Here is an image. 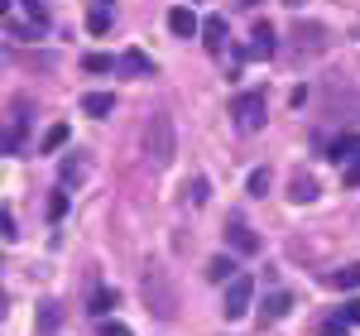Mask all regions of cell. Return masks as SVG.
<instances>
[{
  "mask_svg": "<svg viewBox=\"0 0 360 336\" xmlns=\"http://www.w3.org/2000/svg\"><path fill=\"white\" fill-rule=\"evenodd\" d=\"M39 29L44 25H20V20H10V39H39Z\"/></svg>",
  "mask_w": 360,
  "mask_h": 336,
  "instance_id": "603a6c76",
  "label": "cell"
},
{
  "mask_svg": "<svg viewBox=\"0 0 360 336\" xmlns=\"http://www.w3.org/2000/svg\"><path fill=\"white\" fill-rule=\"evenodd\" d=\"M346 327H351V322H346V317H341V312H336L332 322H327V336H346Z\"/></svg>",
  "mask_w": 360,
  "mask_h": 336,
  "instance_id": "484cf974",
  "label": "cell"
},
{
  "mask_svg": "<svg viewBox=\"0 0 360 336\" xmlns=\"http://www.w3.org/2000/svg\"><path fill=\"white\" fill-rule=\"evenodd\" d=\"M341 317H346V322H351V327H360V303H356V298H351V303H346V308H341Z\"/></svg>",
  "mask_w": 360,
  "mask_h": 336,
  "instance_id": "4316f807",
  "label": "cell"
},
{
  "mask_svg": "<svg viewBox=\"0 0 360 336\" xmlns=\"http://www.w3.org/2000/svg\"><path fill=\"white\" fill-rule=\"evenodd\" d=\"M231 115H236L240 130H259L264 125V91H240L231 101Z\"/></svg>",
  "mask_w": 360,
  "mask_h": 336,
  "instance_id": "7a4b0ae2",
  "label": "cell"
},
{
  "mask_svg": "<svg viewBox=\"0 0 360 336\" xmlns=\"http://www.w3.org/2000/svg\"><path fill=\"white\" fill-rule=\"evenodd\" d=\"M332 283H336V288H360V264H346V269H336Z\"/></svg>",
  "mask_w": 360,
  "mask_h": 336,
  "instance_id": "d6986e66",
  "label": "cell"
},
{
  "mask_svg": "<svg viewBox=\"0 0 360 336\" xmlns=\"http://www.w3.org/2000/svg\"><path fill=\"white\" fill-rule=\"evenodd\" d=\"M269 183H274V173H269V168H255V173L245 178V193L250 197H264V193H269Z\"/></svg>",
  "mask_w": 360,
  "mask_h": 336,
  "instance_id": "9a60e30c",
  "label": "cell"
},
{
  "mask_svg": "<svg viewBox=\"0 0 360 336\" xmlns=\"http://www.w3.org/2000/svg\"><path fill=\"white\" fill-rule=\"evenodd\" d=\"M288 308H293V298H288V293H269V298H264V312H259V317H264V322H278V317H283Z\"/></svg>",
  "mask_w": 360,
  "mask_h": 336,
  "instance_id": "5bb4252c",
  "label": "cell"
},
{
  "mask_svg": "<svg viewBox=\"0 0 360 336\" xmlns=\"http://www.w3.org/2000/svg\"><path fill=\"white\" fill-rule=\"evenodd\" d=\"M53 322H58V312H53V303H49V308L39 312V327H44V332H49V327H53Z\"/></svg>",
  "mask_w": 360,
  "mask_h": 336,
  "instance_id": "f546056e",
  "label": "cell"
},
{
  "mask_svg": "<svg viewBox=\"0 0 360 336\" xmlns=\"http://www.w3.org/2000/svg\"><path fill=\"white\" fill-rule=\"evenodd\" d=\"M111 106H115L111 91H86V96H82V111H86V115H106Z\"/></svg>",
  "mask_w": 360,
  "mask_h": 336,
  "instance_id": "7c38bea8",
  "label": "cell"
},
{
  "mask_svg": "<svg viewBox=\"0 0 360 336\" xmlns=\"http://www.w3.org/2000/svg\"><path fill=\"white\" fill-rule=\"evenodd\" d=\"M120 72H130V77H149V72H154V58L149 53H139V49H130V53H120Z\"/></svg>",
  "mask_w": 360,
  "mask_h": 336,
  "instance_id": "9c48e42d",
  "label": "cell"
},
{
  "mask_svg": "<svg viewBox=\"0 0 360 336\" xmlns=\"http://www.w3.org/2000/svg\"><path fill=\"white\" fill-rule=\"evenodd\" d=\"M25 135H29V120H25V115H15V120H10V130H5V154H20Z\"/></svg>",
  "mask_w": 360,
  "mask_h": 336,
  "instance_id": "8fae6325",
  "label": "cell"
},
{
  "mask_svg": "<svg viewBox=\"0 0 360 336\" xmlns=\"http://www.w3.org/2000/svg\"><path fill=\"white\" fill-rule=\"evenodd\" d=\"M25 10H29V15H34V20H39V25L49 20V5H44V0H25Z\"/></svg>",
  "mask_w": 360,
  "mask_h": 336,
  "instance_id": "d4e9b609",
  "label": "cell"
},
{
  "mask_svg": "<svg viewBox=\"0 0 360 336\" xmlns=\"http://www.w3.org/2000/svg\"><path fill=\"white\" fill-rule=\"evenodd\" d=\"M298 39H303V44H298L303 53H317V49H322V29H317V25H303V29H298Z\"/></svg>",
  "mask_w": 360,
  "mask_h": 336,
  "instance_id": "ac0fdd59",
  "label": "cell"
},
{
  "mask_svg": "<svg viewBox=\"0 0 360 336\" xmlns=\"http://www.w3.org/2000/svg\"><path fill=\"white\" fill-rule=\"evenodd\" d=\"M226 240H231V250H240V254H255V250H259V235H255V231H245L240 221L226 226Z\"/></svg>",
  "mask_w": 360,
  "mask_h": 336,
  "instance_id": "ba28073f",
  "label": "cell"
},
{
  "mask_svg": "<svg viewBox=\"0 0 360 336\" xmlns=\"http://www.w3.org/2000/svg\"><path fill=\"white\" fill-rule=\"evenodd\" d=\"M144 298H149V312L154 317H168L173 312V293H164V274L159 269H144Z\"/></svg>",
  "mask_w": 360,
  "mask_h": 336,
  "instance_id": "277c9868",
  "label": "cell"
},
{
  "mask_svg": "<svg viewBox=\"0 0 360 336\" xmlns=\"http://www.w3.org/2000/svg\"><path fill=\"white\" fill-rule=\"evenodd\" d=\"M202 34H207V49L221 53V44H226V20H221V15H212V20L202 25Z\"/></svg>",
  "mask_w": 360,
  "mask_h": 336,
  "instance_id": "4fadbf2b",
  "label": "cell"
},
{
  "mask_svg": "<svg viewBox=\"0 0 360 336\" xmlns=\"http://www.w3.org/2000/svg\"><path fill=\"white\" fill-rule=\"evenodd\" d=\"M173 144H178V135H173V115L154 111V115H149V125H144V154H149V164L164 168L168 159H173Z\"/></svg>",
  "mask_w": 360,
  "mask_h": 336,
  "instance_id": "6da1fadb",
  "label": "cell"
},
{
  "mask_svg": "<svg viewBox=\"0 0 360 336\" xmlns=\"http://www.w3.org/2000/svg\"><path fill=\"white\" fill-rule=\"evenodd\" d=\"M82 178H86V159H77V154H72V159L63 164V188H77Z\"/></svg>",
  "mask_w": 360,
  "mask_h": 336,
  "instance_id": "2e32d148",
  "label": "cell"
},
{
  "mask_svg": "<svg viewBox=\"0 0 360 336\" xmlns=\"http://www.w3.org/2000/svg\"><path fill=\"white\" fill-rule=\"evenodd\" d=\"M49 217H53V221L68 217V188H53V197H49Z\"/></svg>",
  "mask_w": 360,
  "mask_h": 336,
  "instance_id": "7402d4cb",
  "label": "cell"
},
{
  "mask_svg": "<svg viewBox=\"0 0 360 336\" xmlns=\"http://www.w3.org/2000/svg\"><path fill=\"white\" fill-rule=\"evenodd\" d=\"M101 336H130L125 322H101Z\"/></svg>",
  "mask_w": 360,
  "mask_h": 336,
  "instance_id": "83f0119b",
  "label": "cell"
},
{
  "mask_svg": "<svg viewBox=\"0 0 360 336\" xmlns=\"http://www.w3.org/2000/svg\"><path fill=\"white\" fill-rule=\"evenodd\" d=\"M168 29H173L178 39H193L202 25H197V15L188 10V5H173V10H168Z\"/></svg>",
  "mask_w": 360,
  "mask_h": 336,
  "instance_id": "52a82bcc",
  "label": "cell"
},
{
  "mask_svg": "<svg viewBox=\"0 0 360 336\" xmlns=\"http://www.w3.org/2000/svg\"><path fill=\"white\" fill-rule=\"evenodd\" d=\"M68 135H72V130H68V125H63V120H58L53 130H49V135H44V144H39V149H44V154H58V149H63V144H68Z\"/></svg>",
  "mask_w": 360,
  "mask_h": 336,
  "instance_id": "e0dca14e",
  "label": "cell"
},
{
  "mask_svg": "<svg viewBox=\"0 0 360 336\" xmlns=\"http://www.w3.org/2000/svg\"><path fill=\"white\" fill-rule=\"evenodd\" d=\"M207 279L212 283H231L236 279V259H231V254H217V259L207 264Z\"/></svg>",
  "mask_w": 360,
  "mask_h": 336,
  "instance_id": "30bf717a",
  "label": "cell"
},
{
  "mask_svg": "<svg viewBox=\"0 0 360 336\" xmlns=\"http://www.w3.org/2000/svg\"><path fill=\"white\" fill-rule=\"evenodd\" d=\"M293 197H298V202H312V197H317V193H312V178H298V193H293Z\"/></svg>",
  "mask_w": 360,
  "mask_h": 336,
  "instance_id": "f1b7e54d",
  "label": "cell"
},
{
  "mask_svg": "<svg viewBox=\"0 0 360 336\" xmlns=\"http://www.w3.org/2000/svg\"><path fill=\"white\" fill-rule=\"evenodd\" d=\"M188 202H193V207H202V202H207V183H202V178H193V183H188Z\"/></svg>",
  "mask_w": 360,
  "mask_h": 336,
  "instance_id": "cb8c5ba5",
  "label": "cell"
},
{
  "mask_svg": "<svg viewBox=\"0 0 360 336\" xmlns=\"http://www.w3.org/2000/svg\"><path fill=\"white\" fill-rule=\"evenodd\" d=\"M111 303H115L111 288H96V293H91V317H106V312H111Z\"/></svg>",
  "mask_w": 360,
  "mask_h": 336,
  "instance_id": "ffe728a7",
  "label": "cell"
},
{
  "mask_svg": "<svg viewBox=\"0 0 360 336\" xmlns=\"http://www.w3.org/2000/svg\"><path fill=\"white\" fill-rule=\"evenodd\" d=\"M82 67H86V72H111L115 58H111V53H86V58H82Z\"/></svg>",
  "mask_w": 360,
  "mask_h": 336,
  "instance_id": "44dd1931",
  "label": "cell"
},
{
  "mask_svg": "<svg viewBox=\"0 0 360 336\" xmlns=\"http://www.w3.org/2000/svg\"><path fill=\"white\" fill-rule=\"evenodd\" d=\"M245 58H255V63H264V58H274V25H255V34H250V49Z\"/></svg>",
  "mask_w": 360,
  "mask_h": 336,
  "instance_id": "5b68a950",
  "label": "cell"
},
{
  "mask_svg": "<svg viewBox=\"0 0 360 336\" xmlns=\"http://www.w3.org/2000/svg\"><path fill=\"white\" fill-rule=\"evenodd\" d=\"M111 25H115V5H111V0H91V5H86V29L101 39Z\"/></svg>",
  "mask_w": 360,
  "mask_h": 336,
  "instance_id": "8992f818",
  "label": "cell"
},
{
  "mask_svg": "<svg viewBox=\"0 0 360 336\" xmlns=\"http://www.w3.org/2000/svg\"><path fill=\"white\" fill-rule=\"evenodd\" d=\"M250 298H255V283H250V274H236V279L226 283V317H231V322H240V317H245L250 312Z\"/></svg>",
  "mask_w": 360,
  "mask_h": 336,
  "instance_id": "3957f363",
  "label": "cell"
},
{
  "mask_svg": "<svg viewBox=\"0 0 360 336\" xmlns=\"http://www.w3.org/2000/svg\"><path fill=\"white\" fill-rule=\"evenodd\" d=\"M346 188H360V159L351 168H346Z\"/></svg>",
  "mask_w": 360,
  "mask_h": 336,
  "instance_id": "4dcf8cb0",
  "label": "cell"
}]
</instances>
